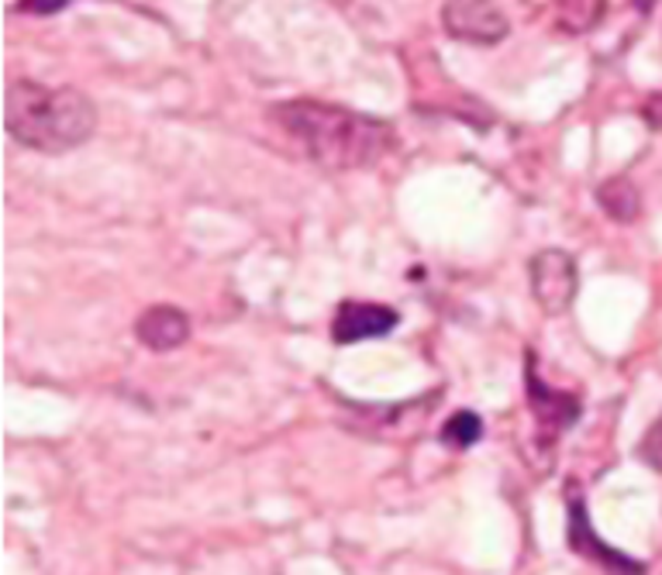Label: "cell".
I'll list each match as a JSON object with an SVG mask.
<instances>
[{"label":"cell","instance_id":"obj_9","mask_svg":"<svg viewBox=\"0 0 662 575\" xmlns=\"http://www.w3.org/2000/svg\"><path fill=\"white\" fill-rule=\"evenodd\" d=\"M597 204H601V211L607 214V217H615V221H621V224H628V221H635L639 217V190L631 187V180H625V177H618V180H607L601 190H597Z\"/></svg>","mask_w":662,"mask_h":575},{"label":"cell","instance_id":"obj_6","mask_svg":"<svg viewBox=\"0 0 662 575\" xmlns=\"http://www.w3.org/2000/svg\"><path fill=\"white\" fill-rule=\"evenodd\" d=\"M401 324V314L386 304H359V300H346L332 320V338L338 345H356V341H370V338H383Z\"/></svg>","mask_w":662,"mask_h":575},{"label":"cell","instance_id":"obj_4","mask_svg":"<svg viewBox=\"0 0 662 575\" xmlns=\"http://www.w3.org/2000/svg\"><path fill=\"white\" fill-rule=\"evenodd\" d=\"M441 24L456 42L473 45H497L510 32V21L497 4H446L441 8Z\"/></svg>","mask_w":662,"mask_h":575},{"label":"cell","instance_id":"obj_8","mask_svg":"<svg viewBox=\"0 0 662 575\" xmlns=\"http://www.w3.org/2000/svg\"><path fill=\"white\" fill-rule=\"evenodd\" d=\"M135 338L149 352H169V348H180L190 338V320L180 307L159 304L142 311V317L135 320Z\"/></svg>","mask_w":662,"mask_h":575},{"label":"cell","instance_id":"obj_3","mask_svg":"<svg viewBox=\"0 0 662 575\" xmlns=\"http://www.w3.org/2000/svg\"><path fill=\"white\" fill-rule=\"evenodd\" d=\"M531 293L538 300V307H542L546 314H566L573 296H576V262L570 252H562V248H542L531 266Z\"/></svg>","mask_w":662,"mask_h":575},{"label":"cell","instance_id":"obj_12","mask_svg":"<svg viewBox=\"0 0 662 575\" xmlns=\"http://www.w3.org/2000/svg\"><path fill=\"white\" fill-rule=\"evenodd\" d=\"M21 11H32V14H56L63 8H69L66 0H29V4H18Z\"/></svg>","mask_w":662,"mask_h":575},{"label":"cell","instance_id":"obj_11","mask_svg":"<svg viewBox=\"0 0 662 575\" xmlns=\"http://www.w3.org/2000/svg\"><path fill=\"white\" fill-rule=\"evenodd\" d=\"M639 455L652 465V469H659L662 472V417L652 424L649 428V435L642 438V444H639Z\"/></svg>","mask_w":662,"mask_h":575},{"label":"cell","instance_id":"obj_10","mask_svg":"<svg viewBox=\"0 0 662 575\" xmlns=\"http://www.w3.org/2000/svg\"><path fill=\"white\" fill-rule=\"evenodd\" d=\"M483 438V420L473 410H459L446 420L441 428V441L452 444V448H473Z\"/></svg>","mask_w":662,"mask_h":575},{"label":"cell","instance_id":"obj_1","mask_svg":"<svg viewBox=\"0 0 662 575\" xmlns=\"http://www.w3.org/2000/svg\"><path fill=\"white\" fill-rule=\"evenodd\" d=\"M266 114L311 162L328 172L370 169L397 145V132L386 121L322 100H283Z\"/></svg>","mask_w":662,"mask_h":575},{"label":"cell","instance_id":"obj_5","mask_svg":"<svg viewBox=\"0 0 662 575\" xmlns=\"http://www.w3.org/2000/svg\"><path fill=\"white\" fill-rule=\"evenodd\" d=\"M525 390H528L525 393L528 407L535 410V417H538V424H542L546 435H562L580 417V399L573 393L552 390L542 376H538L535 356L525 359Z\"/></svg>","mask_w":662,"mask_h":575},{"label":"cell","instance_id":"obj_2","mask_svg":"<svg viewBox=\"0 0 662 575\" xmlns=\"http://www.w3.org/2000/svg\"><path fill=\"white\" fill-rule=\"evenodd\" d=\"M4 128L24 148L45 156L72 153L97 128L93 100L72 87H45L18 80L4 97Z\"/></svg>","mask_w":662,"mask_h":575},{"label":"cell","instance_id":"obj_7","mask_svg":"<svg viewBox=\"0 0 662 575\" xmlns=\"http://www.w3.org/2000/svg\"><path fill=\"white\" fill-rule=\"evenodd\" d=\"M570 544H573L576 555L591 559V562H597V565H604L610 572H618V575H642L639 562H631L628 555L615 552V548L597 538V531L591 528V517H586L583 499L573 496V486H570Z\"/></svg>","mask_w":662,"mask_h":575}]
</instances>
